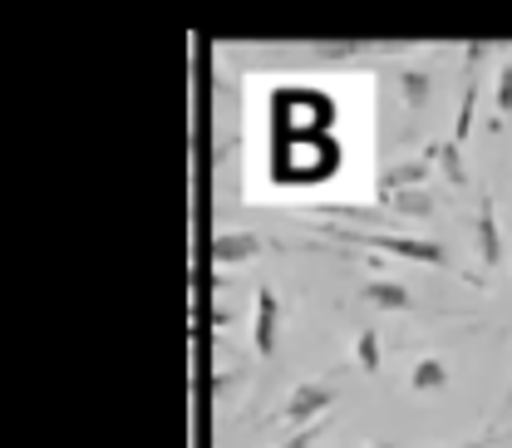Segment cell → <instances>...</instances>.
<instances>
[{"instance_id": "4fadbf2b", "label": "cell", "mask_w": 512, "mask_h": 448, "mask_svg": "<svg viewBox=\"0 0 512 448\" xmlns=\"http://www.w3.org/2000/svg\"><path fill=\"white\" fill-rule=\"evenodd\" d=\"M404 99L409 104H424L429 99V74H404Z\"/></svg>"}, {"instance_id": "7a4b0ae2", "label": "cell", "mask_w": 512, "mask_h": 448, "mask_svg": "<svg viewBox=\"0 0 512 448\" xmlns=\"http://www.w3.org/2000/svg\"><path fill=\"white\" fill-rule=\"evenodd\" d=\"M330 404H335V389H330L325 380H306V384L291 389V399H286L281 414H286L296 429H311V424H320V414H325Z\"/></svg>"}, {"instance_id": "277c9868", "label": "cell", "mask_w": 512, "mask_h": 448, "mask_svg": "<svg viewBox=\"0 0 512 448\" xmlns=\"http://www.w3.org/2000/svg\"><path fill=\"white\" fill-rule=\"evenodd\" d=\"M261 252V242H256L252 232H222L217 242H212V261L217 266H237V261H247V256Z\"/></svg>"}, {"instance_id": "3957f363", "label": "cell", "mask_w": 512, "mask_h": 448, "mask_svg": "<svg viewBox=\"0 0 512 448\" xmlns=\"http://www.w3.org/2000/svg\"><path fill=\"white\" fill-rule=\"evenodd\" d=\"M276 330H281V301L271 286H256V325H252V340H256V355L271 360L276 355Z\"/></svg>"}, {"instance_id": "30bf717a", "label": "cell", "mask_w": 512, "mask_h": 448, "mask_svg": "<svg viewBox=\"0 0 512 448\" xmlns=\"http://www.w3.org/2000/svg\"><path fill=\"white\" fill-rule=\"evenodd\" d=\"M380 330H360V335H355V365H360V370H365V375H375V370H380Z\"/></svg>"}, {"instance_id": "7c38bea8", "label": "cell", "mask_w": 512, "mask_h": 448, "mask_svg": "<svg viewBox=\"0 0 512 448\" xmlns=\"http://www.w3.org/2000/svg\"><path fill=\"white\" fill-rule=\"evenodd\" d=\"M311 50H316V55H325V60H345V55H360L365 45H360V40H316Z\"/></svg>"}, {"instance_id": "5bb4252c", "label": "cell", "mask_w": 512, "mask_h": 448, "mask_svg": "<svg viewBox=\"0 0 512 448\" xmlns=\"http://www.w3.org/2000/svg\"><path fill=\"white\" fill-rule=\"evenodd\" d=\"M498 114H512V60L498 74Z\"/></svg>"}, {"instance_id": "ac0fdd59", "label": "cell", "mask_w": 512, "mask_h": 448, "mask_svg": "<svg viewBox=\"0 0 512 448\" xmlns=\"http://www.w3.org/2000/svg\"><path fill=\"white\" fill-rule=\"evenodd\" d=\"M380 448H384V444H380Z\"/></svg>"}, {"instance_id": "9a60e30c", "label": "cell", "mask_w": 512, "mask_h": 448, "mask_svg": "<svg viewBox=\"0 0 512 448\" xmlns=\"http://www.w3.org/2000/svg\"><path fill=\"white\" fill-rule=\"evenodd\" d=\"M316 434H320V424H311V429H301L291 444H276V448H311V444H316Z\"/></svg>"}, {"instance_id": "2e32d148", "label": "cell", "mask_w": 512, "mask_h": 448, "mask_svg": "<svg viewBox=\"0 0 512 448\" xmlns=\"http://www.w3.org/2000/svg\"><path fill=\"white\" fill-rule=\"evenodd\" d=\"M508 404H512V384H508Z\"/></svg>"}, {"instance_id": "ba28073f", "label": "cell", "mask_w": 512, "mask_h": 448, "mask_svg": "<svg viewBox=\"0 0 512 448\" xmlns=\"http://www.w3.org/2000/svg\"><path fill=\"white\" fill-rule=\"evenodd\" d=\"M409 384H414L419 394H439V389L448 384V365H444V360H434V355H429V360H419V365L409 370Z\"/></svg>"}, {"instance_id": "8fae6325", "label": "cell", "mask_w": 512, "mask_h": 448, "mask_svg": "<svg viewBox=\"0 0 512 448\" xmlns=\"http://www.w3.org/2000/svg\"><path fill=\"white\" fill-rule=\"evenodd\" d=\"M473 109H478V79H468V89H463V104H458V124H453V148H463V138H468V124H473Z\"/></svg>"}, {"instance_id": "5b68a950", "label": "cell", "mask_w": 512, "mask_h": 448, "mask_svg": "<svg viewBox=\"0 0 512 448\" xmlns=\"http://www.w3.org/2000/svg\"><path fill=\"white\" fill-rule=\"evenodd\" d=\"M384 207L399 212V217H434V202L424 188H399V192H384Z\"/></svg>"}, {"instance_id": "e0dca14e", "label": "cell", "mask_w": 512, "mask_h": 448, "mask_svg": "<svg viewBox=\"0 0 512 448\" xmlns=\"http://www.w3.org/2000/svg\"><path fill=\"white\" fill-rule=\"evenodd\" d=\"M473 448H478V444H473Z\"/></svg>"}, {"instance_id": "6da1fadb", "label": "cell", "mask_w": 512, "mask_h": 448, "mask_svg": "<svg viewBox=\"0 0 512 448\" xmlns=\"http://www.w3.org/2000/svg\"><path fill=\"white\" fill-rule=\"evenodd\" d=\"M330 232L335 242H350V247H375V252L404 256V261H424V266H448V252L439 242H424V237H394V232H350V227H320Z\"/></svg>"}, {"instance_id": "52a82bcc", "label": "cell", "mask_w": 512, "mask_h": 448, "mask_svg": "<svg viewBox=\"0 0 512 448\" xmlns=\"http://www.w3.org/2000/svg\"><path fill=\"white\" fill-rule=\"evenodd\" d=\"M365 301L380 306V311H409V306H414V296H409L404 286H394V281H370V286H365Z\"/></svg>"}, {"instance_id": "9c48e42d", "label": "cell", "mask_w": 512, "mask_h": 448, "mask_svg": "<svg viewBox=\"0 0 512 448\" xmlns=\"http://www.w3.org/2000/svg\"><path fill=\"white\" fill-rule=\"evenodd\" d=\"M424 178H429V168H424V163H399V168H389V173H384L380 197L384 192H399V188H419Z\"/></svg>"}, {"instance_id": "8992f818", "label": "cell", "mask_w": 512, "mask_h": 448, "mask_svg": "<svg viewBox=\"0 0 512 448\" xmlns=\"http://www.w3.org/2000/svg\"><path fill=\"white\" fill-rule=\"evenodd\" d=\"M478 256L488 261V266H498V256H503V237H498V222H493V202L483 197V207H478Z\"/></svg>"}]
</instances>
